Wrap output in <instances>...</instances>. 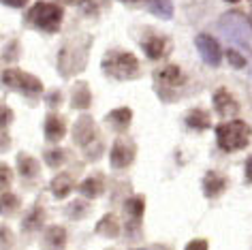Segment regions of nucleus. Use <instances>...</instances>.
Instances as JSON below:
<instances>
[{
    "instance_id": "obj_1",
    "label": "nucleus",
    "mask_w": 252,
    "mask_h": 250,
    "mask_svg": "<svg viewBox=\"0 0 252 250\" xmlns=\"http://www.w3.org/2000/svg\"><path fill=\"white\" fill-rule=\"evenodd\" d=\"M100 68L107 77L120 79V81H128L135 79L139 75V60H137L135 54L124 52V49H111L103 56L100 60Z\"/></svg>"
},
{
    "instance_id": "obj_2",
    "label": "nucleus",
    "mask_w": 252,
    "mask_h": 250,
    "mask_svg": "<svg viewBox=\"0 0 252 250\" xmlns=\"http://www.w3.org/2000/svg\"><path fill=\"white\" fill-rule=\"evenodd\" d=\"M250 137L252 128L244 120H229L216 128V141L222 152H239V150L248 148Z\"/></svg>"
},
{
    "instance_id": "obj_3",
    "label": "nucleus",
    "mask_w": 252,
    "mask_h": 250,
    "mask_svg": "<svg viewBox=\"0 0 252 250\" xmlns=\"http://www.w3.org/2000/svg\"><path fill=\"white\" fill-rule=\"evenodd\" d=\"M64 13L62 7L56 2H34L30 11L26 13V24H30L32 28L41 30L45 34H56L62 26Z\"/></svg>"
},
{
    "instance_id": "obj_4",
    "label": "nucleus",
    "mask_w": 252,
    "mask_h": 250,
    "mask_svg": "<svg viewBox=\"0 0 252 250\" xmlns=\"http://www.w3.org/2000/svg\"><path fill=\"white\" fill-rule=\"evenodd\" d=\"M2 84L9 90L20 92L24 96H39L43 92V81L39 77H34L32 73L22 71V68H4Z\"/></svg>"
},
{
    "instance_id": "obj_5",
    "label": "nucleus",
    "mask_w": 252,
    "mask_h": 250,
    "mask_svg": "<svg viewBox=\"0 0 252 250\" xmlns=\"http://www.w3.org/2000/svg\"><path fill=\"white\" fill-rule=\"evenodd\" d=\"M222 32L235 43H248L252 39V24L244 13H224L220 20Z\"/></svg>"
},
{
    "instance_id": "obj_6",
    "label": "nucleus",
    "mask_w": 252,
    "mask_h": 250,
    "mask_svg": "<svg viewBox=\"0 0 252 250\" xmlns=\"http://www.w3.org/2000/svg\"><path fill=\"white\" fill-rule=\"evenodd\" d=\"M135 156H137V146L130 137L126 135H120L111 146V152H109V162L113 169H126L135 162Z\"/></svg>"
},
{
    "instance_id": "obj_7",
    "label": "nucleus",
    "mask_w": 252,
    "mask_h": 250,
    "mask_svg": "<svg viewBox=\"0 0 252 250\" xmlns=\"http://www.w3.org/2000/svg\"><path fill=\"white\" fill-rule=\"evenodd\" d=\"M194 47H197L201 60L207 66H212V68L220 66V62H222V49H220V43L212 34H207V32L197 34L194 36Z\"/></svg>"
},
{
    "instance_id": "obj_8",
    "label": "nucleus",
    "mask_w": 252,
    "mask_h": 250,
    "mask_svg": "<svg viewBox=\"0 0 252 250\" xmlns=\"http://www.w3.org/2000/svg\"><path fill=\"white\" fill-rule=\"evenodd\" d=\"M98 137V130H96V124L90 116H81L77 122L73 124V141L81 148H88L90 143L96 141Z\"/></svg>"
},
{
    "instance_id": "obj_9",
    "label": "nucleus",
    "mask_w": 252,
    "mask_h": 250,
    "mask_svg": "<svg viewBox=\"0 0 252 250\" xmlns=\"http://www.w3.org/2000/svg\"><path fill=\"white\" fill-rule=\"evenodd\" d=\"M212 103H214V109H216V114L220 118H224L226 122H229V118L239 114V103L235 101V96H233L229 90H224V88H220L218 92H214Z\"/></svg>"
},
{
    "instance_id": "obj_10",
    "label": "nucleus",
    "mask_w": 252,
    "mask_h": 250,
    "mask_svg": "<svg viewBox=\"0 0 252 250\" xmlns=\"http://www.w3.org/2000/svg\"><path fill=\"white\" fill-rule=\"evenodd\" d=\"M169 45H171V43H169V39L162 34H148L146 39L141 41V49L150 60H160L162 56H167Z\"/></svg>"
},
{
    "instance_id": "obj_11",
    "label": "nucleus",
    "mask_w": 252,
    "mask_h": 250,
    "mask_svg": "<svg viewBox=\"0 0 252 250\" xmlns=\"http://www.w3.org/2000/svg\"><path fill=\"white\" fill-rule=\"evenodd\" d=\"M154 81L160 88H180V86H184V73L180 66L167 64L154 73Z\"/></svg>"
},
{
    "instance_id": "obj_12",
    "label": "nucleus",
    "mask_w": 252,
    "mask_h": 250,
    "mask_svg": "<svg viewBox=\"0 0 252 250\" xmlns=\"http://www.w3.org/2000/svg\"><path fill=\"white\" fill-rule=\"evenodd\" d=\"M43 130H45V137L49 141H60L62 137L66 133V122L64 118L58 116V114H49L45 118V122H43Z\"/></svg>"
},
{
    "instance_id": "obj_13",
    "label": "nucleus",
    "mask_w": 252,
    "mask_h": 250,
    "mask_svg": "<svg viewBox=\"0 0 252 250\" xmlns=\"http://www.w3.org/2000/svg\"><path fill=\"white\" fill-rule=\"evenodd\" d=\"M226 188V180L220 176L218 171H207L203 178V195L207 199H216L224 192Z\"/></svg>"
},
{
    "instance_id": "obj_14",
    "label": "nucleus",
    "mask_w": 252,
    "mask_h": 250,
    "mask_svg": "<svg viewBox=\"0 0 252 250\" xmlns=\"http://www.w3.org/2000/svg\"><path fill=\"white\" fill-rule=\"evenodd\" d=\"M71 105L73 109H88L92 105V92L86 81H77L71 90Z\"/></svg>"
},
{
    "instance_id": "obj_15",
    "label": "nucleus",
    "mask_w": 252,
    "mask_h": 250,
    "mask_svg": "<svg viewBox=\"0 0 252 250\" xmlns=\"http://www.w3.org/2000/svg\"><path fill=\"white\" fill-rule=\"evenodd\" d=\"M105 120H107V124H111L118 133H124V130L130 126V122H133V111L128 107H118V109L109 111V114L105 116Z\"/></svg>"
},
{
    "instance_id": "obj_16",
    "label": "nucleus",
    "mask_w": 252,
    "mask_h": 250,
    "mask_svg": "<svg viewBox=\"0 0 252 250\" xmlns=\"http://www.w3.org/2000/svg\"><path fill=\"white\" fill-rule=\"evenodd\" d=\"M77 190L86 199H96L103 195V190H105V180H103V176H90V178H86L84 182H79Z\"/></svg>"
},
{
    "instance_id": "obj_17",
    "label": "nucleus",
    "mask_w": 252,
    "mask_h": 250,
    "mask_svg": "<svg viewBox=\"0 0 252 250\" xmlns=\"http://www.w3.org/2000/svg\"><path fill=\"white\" fill-rule=\"evenodd\" d=\"M186 126L192 128V130H205V128L212 126V118H210V114H207L205 109L194 107V109H190L186 114Z\"/></svg>"
},
{
    "instance_id": "obj_18",
    "label": "nucleus",
    "mask_w": 252,
    "mask_h": 250,
    "mask_svg": "<svg viewBox=\"0 0 252 250\" xmlns=\"http://www.w3.org/2000/svg\"><path fill=\"white\" fill-rule=\"evenodd\" d=\"M17 171H20L22 178H36L41 171V165L34 156L22 152V154H17Z\"/></svg>"
},
{
    "instance_id": "obj_19",
    "label": "nucleus",
    "mask_w": 252,
    "mask_h": 250,
    "mask_svg": "<svg viewBox=\"0 0 252 250\" xmlns=\"http://www.w3.org/2000/svg\"><path fill=\"white\" fill-rule=\"evenodd\" d=\"M49 188H52V195H54L56 199H64V197H68V192L75 188L73 178L68 176V173H58V176L52 180Z\"/></svg>"
},
{
    "instance_id": "obj_20",
    "label": "nucleus",
    "mask_w": 252,
    "mask_h": 250,
    "mask_svg": "<svg viewBox=\"0 0 252 250\" xmlns=\"http://www.w3.org/2000/svg\"><path fill=\"white\" fill-rule=\"evenodd\" d=\"M148 13H152L158 20H173L175 7L171 0H148Z\"/></svg>"
},
{
    "instance_id": "obj_21",
    "label": "nucleus",
    "mask_w": 252,
    "mask_h": 250,
    "mask_svg": "<svg viewBox=\"0 0 252 250\" xmlns=\"http://www.w3.org/2000/svg\"><path fill=\"white\" fill-rule=\"evenodd\" d=\"M94 231H96L98 235H105V237H116L120 233V222H118V218L113 216V214H105L96 222Z\"/></svg>"
},
{
    "instance_id": "obj_22",
    "label": "nucleus",
    "mask_w": 252,
    "mask_h": 250,
    "mask_svg": "<svg viewBox=\"0 0 252 250\" xmlns=\"http://www.w3.org/2000/svg\"><path fill=\"white\" fill-rule=\"evenodd\" d=\"M124 212L128 214V218L133 222H139L143 218V212H146V199L143 197H130L128 201L124 203Z\"/></svg>"
},
{
    "instance_id": "obj_23",
    "label": "nucleus",
    "mask_w": 252,
    "mask_h": 250,
    "mask_svg": "<svg viewBox=\"0 0 252 250\" xmlns=\"http://www.w3.org/2000/svg\"><path fill=\"white\" fill-rule=\"evenodd\" d=\"M45 242L49 248H62L66 242V231L58 227V224H54V227H47L45 231Z\"/></svg>"
},
{
    "instance_id": "obj_24",
    "label": "nucleus",
    "mask_w": 252,
    "mask_h": 250,
    "mask_svg": "<svg viewBox=\"0 0 252 250\" xmlns=\"http://www.w3.org/2000/svg\"><path fill=\"white\" fill-rule=\"evenodd\" d=\"M43 222H45V212H43L41 208H34L26 218H24L22 229L24 231H36V229L43 227Z\"/></svg>"
},
{
    "instance_id": "obj_25",
    "label": "nucleus",
    "mask_w": 252,
    "mask_h": 250,
    "mask_svg": "<svg viewBox=\"0 0 252 250\" xmlns=\"http://www.w3.org/2000/svg\"><path fill=\"white\" fill-rule=\"evenodd\" d=\"M64 160H66V152L64 150H52V152H45V162H47V167H52V169H58V167L64 165Z\"/></svg>"
},
{
    "instance_id": "obj_26",
    "label": "nucleus",
    "mask_w": 252,
    "mask_h": 250,
    "mask_svg": "<svg viewBox=\"0 0 252 250\" xmlns=\"http://www.w3.org/2000/svg\"><path fill=\"white\" fill-rule=\"evenodd\" d=\"M2 210L4 214H9V212H17L20 210V199L15 195H11V192H2Z\"/></svg>"
},
{
    "instance_id": "obj_27",
    "label": "nucleus",
    "mask_w": 252,
    "mask_h": 250,
    "mask_svg": "<svg viewBox=\"0 0 252 250\" xmlns=\"http://www.w3.org/2000/svg\"><path fill=\"white\" fill-rule=\"evenodd\" d=\"M226 60H229V64L233 66V68H244L246 66V58L242 54L237 52V49H226Z\"/></svg>"
},
{
    "instance_id": "obj_28",
    "label": "nucleus",
    "mask_w": 252,
    "mask_h": 250,
    "mask_svg": "<svg viewBox=\"0 0 252 250\" xmlns=\"http://www.w3.org/2000/svg\"><path fill=\"white\" fill-rule=\"evenodd\" d=\"M88 214V203L86 201H73L68 205V216L71 218H84Z\"/></svg>"
},
{
    "instance_id": "obj_29",
    "label": "nucleus",
    "mask_w": 252,
    "mask_h": 250,
    "mask_svg": "<svg viewBox=\"0 0 252 250\" xmlns=\"http://www.w3.org/2000/svg\"><path fill=\"white\" fill-rule=\"evenodd\" d=\"M0 171H2V188H4V192H7L11 188V180H13V176H11L9 165H4V162H2V167H0Z\"/></svg>"
},
{
    "instance_id": "obj_30",
    "label": "nucleus",
    "mask_w": 252,
    "mask_h": 250,
    "mask_svg": "<svg viewBox=\"0 0 252 250\" xmlns=\"http://www.w3.org/2000/svg\"><path fill=\"white\" fill-rule=\"evenodd\" d=\"M207 248H210L207 240H201V237H199V240H190V242H188L184 250H207Z\"/></svg>"
},
{
    "instance_id": "obj_31",
    "label": "nucleus",
    "mask_w": 252,
    "mask_h": 250,
    "mask_svg": "<svg viewBox=\"0 0 252 250\" xmlns=\"http://www.w3.org/2000/svg\"><path fill=\"white\" fill-rule=\"evenodd\" d=\"M4 7H11V9H22L28 4V0H2Z\"/></svg>"
},
{
    "instance_id": "obj_32",
    "label": "nucleus",
    "mask_w": 252,
    "mask_h": 250,
    "mask_svg": "<svg viewBox=\"0 0 252 250\" xmlns=\"http://www.w3.org/2000/svg\"><path fill=\"white\" fill-rule=\"evenodd\" d=\"M246 178H248L250 182H252V156H250L248 160H246Z\"/></svg>"
},
{
    "instance_id": "obj_33",
    "label": "nucleus",
    "mask_w": 252,
    "mask_h": 250,
    "mask_svg": "<svg viewBox=\"0 0 252 250\" xmlns=\"http://www.w3.org/2000/svg\"><path fill=\"white\" fill-rule=\"evenodd\" d=\"M9 118H13V114H11V111H9L7 107H4V109H2V126H7Z\"/></svg>"
},
{
    "instance_id": "obj_34",
    "label": "nucleus",
    "mask_w": 252,
    "mask_h": 250,
    "mask_svg": "<svg viewBox=\"0 0 252 250\" xmlns=\"http://www.w3.org/2000/svg\"><path fill=\"white\" fill-rule=\"evenodd\" d=\"M58 2H62V4H79V2H84V0H58Z\"/></svg>"
},
{
    "instance_id": "obj_35",
    "label": "nucleus",
    "mask_w": 252,
    "mask_h": 250,
    "mask_svg": "<svg viewBox=\"0 0 252 250\" xmlns=\"http://www.w3.org/2000/svg\"><path fill=\"white\" fill-rule=\"evenodd\" d=\"M224 2H239V0H224Z\"/></svg>"
},
{
    "instance_id": "obj_36",
    "label": "nucleus",
    "mask_w": 252,
    "mask_h": 250,
    "mask_svg": "<svg viewBox=\"0 0 252 250\" xmlns=\"http://www.w3.org/2000/svg\"><path fill=\"white\" fill-rule=\"evenodd\" d=\"M122 2H137V0H122Z\"/></svg>"
},
{
    "instance_id": "obj_37",
    "label": "nucleus",
    "mask_w": 252,
    "mask_h": 250,
    "mask_svg": "<svg viewBox=\"0 0 252 250\" xmlns=\"http://www.w3.org/2000/svg\"><path fill=\"white\" fill-rule=\"evenodd\" d=\"M250 17H252V0H250Z\"/></svg>"
}]
</instances>
